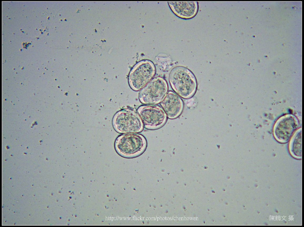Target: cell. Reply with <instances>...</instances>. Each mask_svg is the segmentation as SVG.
I'll use <instances>...</instances> for the list:
<instances>
[{
	"label": "cell",
	"mask_w": 304,
	"mask_h": 227,
	"mask_svg": "<svg viewBox=\"0 0 304 227\" xmlns=\"http://www.w3.org/2000/svg\"><path fill=\"white\" fill-rule=\"evenodd\" d=\"M113 122L115 130L121 133L140 132L144 127L137 112L131 109H124L118 111L115 116Z\"/></svg>",
	"instance_id": "3957f363"
},
{
	"label": "cell",
	"mask_w": 304,
	"mask_h": 227,
	"mask_svg": "<svg viewBox=\"0 0 304 227\" xmlns=\"http://www.w3.org/2000/svg\"><path fill=\"white\" fill-rule=\"evenodd\" d=\"M173 12L179 17L189 19L194 17L197 13L198 4L196 1L168 2Z\"/></svg>",
	"instance_id": "9c48e42d"
},
{
	"label": "cell",
	"mask_w": 304,
	"mask_h": 227,
	"mask_svg": "<svg viewBox=\"0 0 304 227\" xmlns=\"http://www.w3.org/2000/svg\"><path fill=\"white\" fill-rule=\"evenodd\" d=\"M147 146L145 138L138 133L120 135L115 142V148L117 153L126 158H134L140 155L145 150Z\"/></svg>",
	"instance_id": "7a4b0ae2"
},
{
	"label": "cell",
	"mask_w": 304,
	"mask_h": 227,
	"mask_svg": "<svg viewBox=\"0 0 304 227\" xmlns=\"http://www.w3.org/2000/svg\"><path fill=\"white\" fill-rule=\"evenodd\" d=\"M168 85L163 78H153L140 90V101L146 105H156L161 102L168 92Z\"/></svg>",
	"instance_id": "277c9868"
},
{
	"label": "cell",
	"mask_w": 304,
	"mask_h": 227,
	"mask_svg": "<svg viewBox=\"0 0 304 227\" xmlns=\"http://www.w3.org/2000/svg\"><path fill=\"white\" fill-rule=\"evenodd\" d=\"M290 150L292 154L295 157L302 156V132L298 131L294 135L290 144Z\"/></svg>",
	"instance_id": "30bf717a"
},
{
	"label": "cell",
	"mask_w": 304,
	"mask_h": 227,
	"mask_svg": "<svg viewBox=\"0 0 304 227\" xmlns=\"http://www.w3.org/2000/svg\"><path fill=\"white\" fill-rule=\"evenodd\" d=\"M298 127V123L293 117L284 118L276 124L274 130V135L280 141L286 142L291 138Z\"/></svg>",
	"instance_id": "ba28073f"
},
{
	"label": "cell",
	"mask_w": 304,
	"mask_h": 227,
	"mask_svg": "<svg viewBox=\"0 0 304 227\" xmlns=\"http://www.w3.org/2000/svg\"><path fill=\"white\" fill-rule=\"evenodd\" d=\"M144 127L149 130L159 129L165 124L167 116L160 106L155 105H142L137 109Z\"/></svg>",
	"instance_id": "8992f818"
},
{
	"label": "cell",
	"mask_w": 304,
	"mask_h": 227,
	"mask_svg": "<svg viewBox=\"0 0 304 227\" xmlns=\"http://www.w3.org/2000/svg\"><path fill=\"white\" fill-rule=\"evenodd\" d=\"M160 104L167 117L171 119L178 117L181 114L183 106L182 99L172 91L167 92Z\"/></svg>",
	"instance_id": "52a82bcc"
},
{
	"label": "cell",
	"mask_w": 304,
	"mask_h": 227,
	"mask_svg": "<svg viewBox=\"0 0 304 227\" xmlns=\"http://www.w3.org/2000/svg\"><path fill=\"white\" fill-rule=\"evenodd\" d=\"M156 69L151 61L144 60L136 63L131 70L128 82L131 88L135 91L141 89L154 76Z\"/></svg>",
	"instance_id": "5b68a950"
},
{
	"label": "cell",
	"mask_w": 304,
	"mask_h": 227,
	"mask_svg": "<svg viewBox=\"0 0 304 227\" xmlns=\"http://www.w3.org/2000/svg\"><path fill=\"white\" fill-rule=\"evenodd\" d=\"M169 80L173 89L183 98H190L196 92L197 83L195 77L185 67L177 66L173 68L170 73Z\"/></svg>",
	"instance_id": "6da1fadb"
}]
</instances>
